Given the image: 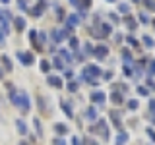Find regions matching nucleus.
I'll return each instance as SVG.
<instances>
[{
    "mask_svg": "<svg viewBox=\"0 0 155 145\" xmlns=\"http://www.w3.org/2000/svg\"><path fill=\"white\" fill-rule=\"evenodd\" d=\"M16 106L21 108V112H29V108H31V103H29V95L27 93H18V103Z\"/></svg>",
    "mask_w": 155,
    "mask_h": 145,
    "instance_id": "1",
    "label": "nucleus"
},
{
    "mask_svg": "<svg viewBox=\"0 0 155 145\" xmlns=\"http://www.w3.org/2000/svg\"><path fill=\"white\" fill-rule=\"evenodd\" d=\"M18 58L23 62V66H31L33 62H35V56H33L31 52H18Z\"/></svg>",
    "mask_w": 155,
    "mask_h": 145,
    "instance_id": "2",
    "label": "nucleus"
},
{
    "mask_svg": "<svg viewBox=\"0 0 155 145\" xmlns=\"http://www.w3.org/2000/svg\"><path fill=\"white\" fill-rule=\"evenodd\" d=\"M91 132H99V134H103V137H109V130H107V122H105V120H99L95 128H91Z\"/></svg>",
    "mask_w": 155,
    "mask_h": 145,
    "instance_id": "3",
    "label": "nucleus"
},
{
    "mask_svg": "<svg viewBox=\"0 0 155 145\" xmlns=\"http://www.w3.org/2000/svg\"><path fill=\"white\" fill-rule=\"evenodd\" d=\"M68 35H70V31H68V29H62V31H52V41L60 43V41H64V39H68Z\"/></svg>",
    "mask_w": 155,
    "mask_h": 145,
    "instance_id": "4",
    "label": "nucleus"
},
{
    "mask_svg": "<svg viewBox=\"0 0 155 145\" xmlns=\"http://www.w3.org/2000/svg\"><path fill=\"white\" fill-rule=\"evenodd\" d=\"M107 54H109V48L103 47V45H101V47H97V48H93V56H95V58H99V60H103V58H105Z\"/></svg>",
    "mask_w": 155,
    "mask_h": 145,
    "instance_id": "5",
    "label": "nucleus"
},
{
    "mask_svg": "<svg viewBox=\"0 0 155 145\" xmlns=\"http://www.w3.org/2000/svg\"><path fill=\"white\" fill-rule=\"evenodd\" d=\"M91 97V103H105V93H103V91H95V93H91L89 95Z\"/></svg>",
    "mask_w": 155,
    "mask_h": 145,
    "instance_id": "6",
    "label": "nucleus"
},
{
    "mask_svg": "<svg viewBox=\"0 0 155 145\" xmlns=\"http://www.w3.org/2000/svg\"><path fill=\"white\" fill-rule=\"evenodd\" d=\"M78 23H80V18H78L76 14H72V16H68V19H66V25H68V31H70L72 27H76Z\"/></svg>",
    "mask_w": 155,
    "mask_h": 145,
    "instance_id": "7",
    "label": "nucleus"
},
{
    "mask_svg": "<svg viewBox=\"0 0 155 145\" xmlns=\"http://www.w3.org/2000/svg\"><path fill=\"white\" fill-rule=\"evenodd\" d=\"M47 81H48V85H52V87H58V89L62 87V79L58 76H48Z\"/></svg>",
    "mask_w": 155,
    "mask_h": 145,
    "instance_id": "8",
    "label": "nucleus"
},
{
    "mask_svg": "<svg viewBox=\"0 0 155 145\" xmlns=\"http://www.w3.org/2000/svg\"><path fill=\"white\" fill-rule=\"evenodd\" d=\"M43 10H45V2H39L35 8H31V16H35V18H39L43 14Z\"/></svg>",
    "mask_w": 155,
    "mask_h": 145,
    "instance_id": "9",
    "label": "nucleus"
},
{
    "mask_svg": "<svg viewBox=\"0 0 155 145\" xmlns=\"http://www.w3.org/2000/svg\"><path fill=\"white\" fill-rule=\"evenodd\" d=\"M122 60L126 62V66H132V54H130L128 48H124V50H122Z\"/></svg>",
    "mask_w": 155,
    "mask_h": 145,
    "instance_id": "10",
    "label": "nucleus"
},
{
    "mask_svg": "<svg viewBox=\"0 0 155 145\" xmlns=\"http://www.w3.org/2000/svg\"><path fill=\"white\" fill-rule=\"evenodd\" d=\"M110 118H113V122H114V126L116 128H122V122H120V118H118V112H116V110H110Z\"/></svg>",
    "mask_w": 155,
    "mask_h": 145,
    "instance_id": "11",
    "label": "nucleus"
},
{
    "mask_svg": "<svg viewBox=\"0 0 155 145\" xmlns=\"http://www.w3.org/2000/svg\"><path fill=\"white\" fill-rule=\"evenodd\" d=\"M14 23H16L18 31H23V29H25V19H23V18H16V19H14Z\"/></svg>",
    "mask_w": 155,
    "mask_h": 145,
    "instance_id": "12",
    "label": "nucleus"
},
{
    "mask_svg": "<svg viewBox=\"0 0 155 145\" xmlns=\"http://www.w3.org/2000/svg\"><path fill=\"white\" fill-rule=\"evenodd\" d=\"M16 126H18V132L21 134V135H23V134H27V124L23 122V120H18V122H16Z\"/></svg>",
    "mask_w": 155,
    "mask_h": 145,
    "instance_id": "13",
    "label": "nucleus"
},
{
    "mask_svg": "<svg viewBox=\"0 0 155 145\" xmlns=\"http://www.w3.org/2000/svg\"><path fill=\"white\" fill-rule=\"evenodd\" d=\"M110 33H113V27H110L109 23H103V25H101V35L107 37V35H110Z\"/></svg>",
    "mask_w": 155,
    "mask_h": 145,
    "instance_id": "14",
    "label": "nucleus"
},
{
    "mask_svg": "<svg viewBox=\"0 0 155 145\" xmlns=\"http://www.w3.org/2000/svg\"><path fill=\"white\" fill-rule=\"evenodd\" d=\"M110 101H113L114 105H122L124 103V99H122V95H120V93H113V95H110Z\"/></svg>",
    "mask_w": 155,
    "mask_h": 145,
    "instance_id": "15",
    "label": "nucleus"
},
{
    "mask_svg": "<svg viewBox=\"0 0 155 145\" xmlns=\"http://www.w3.org/2000/svg\"><path fill=\"white\" fill-rule=\"evenodd\" d=\"M142 41H143V45L147 47V48H153V47H155V41H153L151 37H147V35H143V37H142Z\"/></svg>",
    "mask_w": 155,
    "mask_h": 145,
    "instance_id": "16",
    "label": "nucleus"
},
{
    "mask_svg": "<svg viewBox=\"0 0 155 145\" xmlns=\"http://www.w3.org/2000/svg\"><path fill=\"white\" fill-rule=\"evenodd\" d=\"M62 108H64V112H66V116L68 118H72V116H74V112H72V106L66 103V101H62Z\"/></svg>",
    "mask_w": 155,
    "mask_h": 145,
    "instance_id": "17",
    "label": "nucleus"
},
{
    "mask_svg": "<svg viewBox=\"0 0 155 145\" xmlns=\"http://www.w3.org/2000/svg\"><path fill=\"white\" fill-rule=\"evenodd\" d=\"M116 141H118V145L126 143V141H128V134H126V132H120V134H118V137H116Z\"/></svg>",
    "mask_w": 155,
    "mask_h": 145,
    "instance_id": "18",
    "label": "nucleus"
},
{
    "mask_svg": "<svg viewBox=\"0 0 155 145\" xmlns=\"http://www.w3.org/2000/svg\"><path fill=\"white\" fill-rule=\"evenodd\" d=\"M87 118H89V120H95L97 118V108H95V106L87 108Z\"/></svg>",
    "mask_w": 155,
    "mask_h": 145,
    "instance_id": "19",
    "label": "nucleus"
},
{
    "mask_svg": "<svg viewBox=\"0 0 155 145\" xmlns=\"http://www.w3.org/2000/svg\"><path fill=\"white\" fill-rule=\"evenodd\" d=\"M143 2V6L147 8V10H151V12H155V0H142Z\"/></svg>",
    "mask_w": 155,
    "mask_h": 145,
    "instance_id": "20",
    "label": "nucleus"
},
{
    "mask_svg": "<svg viewBox=\"0 0 155 145\" xmlns=\"http://www.w3.org/2000/svg\"><path fill=\"white\" fill-rule=\"evenodd\" d=\"M52 66L58 68V70H62V68H64V62H62V58H60V56H56V58H54V62H52Z\"/></svg>",
    "mask_w": 155,
    "mask_h": 145,
    "instance_id": "21",
    "label": "nucleus"
},
{
    "mask_svg": "<svg viewBox=\"0 0 155 145\" xmlns=\"http://www.w3.org/2000/svg\"><path fill=\"white\" fill-rule=\"evenodd\" d=\"M124 21H126V25H128V29H136V21H134V19L130 18V16H126V18H124Z\"/></svg>",
    "mask_w": 155,
    "mask_h": 145,
    "instance_id": "22",
    "label": "nucleus"
},
{
    "mask_svg": "<svg viewBox=\"0 0 155 145\" xmlns=\"http://www.w3.org/2000/svg\"><path fill=\"white\" fill-rule=\"evenodd\" d=\"M54 130H56V132H58V134H62V135H64V134L68 132V128H66V126H64V124H56V126H54Z\"/></svg>",
    "mask_w": 155,
    "mask_h": 145,
    "instance_id": "23",
    "label": "nucleus"
},
{
    "mask_svg": "<svg viewBox=\"0 0 155 145\" xmlns=\"http://www.w3.org/2000/svg\"><path fill=\"white\" fill-rule=\"evenodd\" d=\"M70 47H72V50H78V47H80V41H78L76 37H70Z\"/></svg>",
    "mask_w": 155,
    "mask_h": 145,
    "instance_id": "24",
    "label": "nucleus"
},
{
    "mask_svg": "<svg viewBox=\"0 0 155 145\" xmlns=\"http://www.w3.org/2000/svg\"><path fill=\"white\" fill-rule=\"evenodd\" d=\"M2 62H4V66H6V70H12V60H10L6 54H2Z\"/></svg>",
    "mask_w": 155,
    "mask_h": 145,
    "instance_id": "25",
    "label": "nucleus"
},
{
    "mask_svg": "<svg viewBox=\"0 0 155 145\" xmlns=\"http://www.w3.org/2000/svg\"><path fill=\"white\" fill-rule=\"evenodd\" d=\"M138 106H140V103H138L136 99H130V101H128V108H130V110H136Z\"/></svg>",
    "mask_w": 155,
    "mask_h": 145,
    "instance_id": "26",
    "label": "nucleus"
},
{
    "mask_svg": "<svg viewBox=\"0 0 155 145\" xmlns=\"http://www.w3.org/2000/svg\"><path fill=\"white\" fill-rule=\"evenodd\" d=\"M60 58H64L66 62H72V54L68 50H60Z\"/></svg>",
    "mask_w": 155,
    "mask_h": 145,
    "instance_id": "27",
    "label": "nucleus"
},
{
    "mask_svg": "<svg viewBox=\"0 0 155 145\" xmlns=\"http://www.w3.org/2000/svg\"><path fill=\"white\" fill-rule=\"evenodd\" d=\"M29 39H31V43L39 48V45H37V31H31V33H29Z\"/></svg>",
    "mask_w": 155,
    "mask_h": 145,
    "instance_id": "28",
    "label": "nucleus"
},
{
    "mask_svg": "<svg viewBox=\"0 0 155 145\" xmlns=\"http://www.w3.org/2000/svg\"><path fill=\"white\" fill-rule=\"evenodd\" d=\"M48 70H51V64H48L47 60H43L41 62V72H48Z\"/></svg>",
    "mask_w": 155,
    "mask_h": 145,
    "instance_id": "29",
    "label": "nucleus"
},
{
    "mask_svg": "<svg viewBox=\"0 0 155 145\" xmlns=\"http://www.w3.org/2000/svg\"><path fill=\"white\" fill-rule=\"evenodd\" d=\"M33 124H35V130H37V134L41 135V134H43V130H41V122H39V118H35V120H33Z\"/></svg>",
    "mask_w": 155,
    "mask_h": 145,
    "instance_id": "30",
    "label": "nucleus"
},
{
    "mask_svg": "<svg viewBox=\"0 0 155 145\" xmlns=\"http://www.w3.org/2000/svg\"><path fill=\"white\" fill-rule=\"evenodd\" d=\"M138 18H140V21H142V23H147V21H149L147 14H143V12H140V16H138Z\"/></svg>",
    "mask_w": 155,
    "mask_h": 145,
    "instance_id": "31",
    "label": "nucleus"
},
{
    "mask_svg": "<svg viewBox=\"0 0 155 145\" xmlns=\"http://www.w3.org/2000/svg\"><path fill=\"white\" fill-rule=\"evenodd\" d=\"M68 91H70V93H76V91H78V83H74V81L68 83Z\"/></svg>",
    "mask_w": 155,
    "mask_h": 145,
    "instance_id": "32",
    "label": "nucleus"
},
{
    "mask_svg": "<svg viewBox=\"0 0 155 145\" xmlns=\"http://www.w3.org/2000/svg\"><path fill=\"white\" fill-rule=\"evenodd\" d=\"M118 10H120L122 14H128V12H130V6H128V4H120V6H118Z\"/></svg>",
    "mask_w": 155,
    "mask_h": 145,
    "instance_id": "33",
    "label": "nucleus"
},
{
    "mask_svg": "<svg viewBox=\"0 0 155 145\" xmlns=\"http://www.w3.org/2000/svg\"><path fill=\"white\" fill-rule=\"evenodd\" d=\"M147 72H149V76H155V62H151V64H149Z\"/></svg>",
    "mask_w": 155,
    "mask_h": 145,
    "instance_id": "34",
    "label": "nucleus"
},
{
    "mask_svg": "<svg viewBox=\"0 0 155 145\" xmlns=\"http://www.w3.org/2000/svg\"><path fill=\"white\" fill-rule=\"evenodd\" d=\"M149 110H151V114H155V99L149 101Z\"/></svg>",
    "mask_w": 155,
    "mask_h": 145,
    "instance_id": "35",
    "label": "nucleus"
},
{
    "mask_svg": "<svg viewBox=\"0 0 155 145\" xmlns=\"http://www.w3.org/2000/svg\"><path fill=\"white\" fill-rule=\"evenodd\" d=\"M138 93L142 97H145V95H147V89H145V87H138Z\"/></svg>",
    "mask_w": 155,
    "mask_h": 145,
    "instance_id": "36",
    "label": "nucleus"
},
{
    "mask_svg": "<svg viewBox=\"0 0 155 145\" xmlns=\"http://www.w3.org/2000/svg\"><path fill=\"white\" fill-rule=\"evenodd\" d=\"M4 35H6V31L0 27V45H4Z\"/></svg>",
    "mask_w": 155,
    "mask_h": 145,
    "instance_id": "37",
    "label": "nucleus"
},
{
    "mask_svg": "<svg viewBox=\"0 0 155 145\" xmlns=\"http://www.w3.org/2000/svg\"><path fill=\"white\" fill-rule=\"evenodd\" d=\"M18 6L21 8V10H25L27 8V4H25V0H18Z\"/></svg>",
    "mask_w": 155,
    "mask_h": 145,
    "instance_id": "38",
    "label": "nucleus"
},
{
    "mask_svg": "<svg viewBox=\"0 0 155 145\" xmlns=\"http://www.w3.org/2000/svg\"><path fill=\"white\" fill-rule=\"evenodd\" d=\"M72 145H84V143H81L80 137H74V139H72Z\"/></svg>",
    "mask_w": 155,
    "mask_h": 145,
    "instance_id": "39",
    "label": "nucleus"
},
{
    "mask_svg": "<svg viewBox=\"0 0 155 145\" xmlns=\"http://www.w3.org/2000/svg\"><path fill=\"white\" fill-rule=\"evenodd\" d=\"M128 43H130L132 47H138V41H136V39H132V37H128Z\"/></svg>",
    "mask_w": 155,
    "mask_h": 145,
    "instance_id": "40",
    "label": "nucleus"
},
{
    "mask_svg": "<svg viewBox=\"0 0 155 145\" xmlns=\"http://www.w3.org/2000/svg\"><path fill=\"white\" fill-rule=\"evenodd\" d=\"M147 134H149V137H151V139H153V141H155V132H153V130H151V128H147Z\"/></svg>",
    "mask_w": 155,
    "mask_h": 145,
    "instance_id": "41",
    "label": "nucleus"
},
{
    "mask_svg": "<svg viewBox=\"0 0 155 145\" xmlns=\"http://www.w3.org/2000/svg\"><path fill=\"white\" fill-rule=\"evenodd\" d=\"M54 145H66V141H64V139H60V137H58V139H54Z\"/></svg>",
    "mask_w": 155,
    "mask_h": 145,
    "instance_id": "42",
    "label": "nucleus"
},
{
    "mask_svg": "<svg viewBox=\"0 0 155 145\" xmlns=\"http://www.w3.org/2000/svg\"><path fill=\"white\" fill-rule=\"evenodd\" d=\"M110 19H113V23H116V21H118V16H116V14H110V16H109Z\"/></svg>",
    "mask_w": 155,
    "mask_h": 145,
    "instance_id": "43",
    "label": "nucleus"
},
{
    "mask_svg": "<svg viewBox=\"0 0 155 145\" xmlns=\"http://www.w3.org/2000/svg\"><path fill=\"white\" fill-rule=\"evenodd\" d=\"M124 74H126V76H130V74H132V70H130V66H124Z\"/></svg>",
    "mask_w": 155,
    "mask_h": 145,
    "instance_id": "44",
    "label": "nucleus"
},
{
    "mask_svg": "<svg viewBox=\"0 0 155 145\" xmlns=\"http://www.w3.org/2000/svg\"><path fill=\"white\" fill-rule=\"evenodd\" d=\"M103 76H105V79H110V77H113V72H105Z\"/></svg>",
    "mask_w": 155,
    "mask_h": 145,
    "instance_id": "45",
    "label": "nucleus"
},
{
    "mask_svg": "<svg viewBox=\"0 0 155 145\" xmlns=\"http://www.w3.org/2000/svg\"><path fill=\"white\" fill-rule=\"evenodd\" d=\"M147 87H149V89H155V83H153L151 79H147Z\"/></svg>",
    "mask_w": 155,
    "mask_h": 145,
    "instance_id": "46",
    "label": "nucleus"
},
{
    "mask_svg": "<svg viewBox=\"0 0 155 145\" xmlns=\"http://www.w3.org/2000/svg\"><path fill=\"white\" fill-rule=\"evenodd\" d=\"M0 2H2V4H8V2H10V0H0Z\"/></svg>",
    "mask_w": 155,
    "mask_h": 145,
    "instance_id": "47",
    "label": "nucleus"
},
{
    "mask_svg": "<svg viewBox=\"0 0 155 145\" xmlns=\"http://www.w3.org/2000/svg\"><path fill=\"white\" fill-rule=\"evenodd\" d=\"M132 2H136V4H140V0H132Z\"/></svg>",
    "mask_w": 155,
    "mask_h": 145,
    "instance_id": "48",
    "label": "nucleus"
},
{
    "mask_svg": "<svg viewBox=\"0 0 155 145\" xmlns=\"http://www.w3.org/2000/svg\"><path fill=\"white\" fill-rule=\"evenodd\" d=\"M19 145H27V143H23V141H21V143H19Z\"/></svg>",
    "mask_w": 155,
    "mask_h": 145,
    "instance_id": "49",
    "label": "nucleus"
},
{
    "mask_svg": "<svg viewBox=\"0 0 155 145\" xmlns=\"http://www.w3.org/2000/svg\"><path fill=\"white\" fill-rule=\"evenodd\" d=\"M0 77H2V70H0Z\"/></svg>",
    "mask_w": 155,
    "mask_h": 145,
    "instance_id": "50",
    "label": "nucleus"
},
{
    "mask_svg": "<svg viewBox=\"0 0 155 145\" xmlns=\"http://www.w3.org/2000/svg\"><path fill=\"white\" fill-rule=\"evenodd\" d=\"M153 27H155V19H153Z\"/></svg>",
    "mask_w": 155,
    "mask_h": 145,
    "instance_id": "51",
    "label": "nucleus"
},
{
    "mask_svg": "<svg viewBox=\"0 0 155 145\" xmlns=\"http://www.w3.org/2000/svg\"><path fill=\"white\" fill-rule=\"evenodd\" d=\"M109 2H114V0H109Z\"/></svg>",
    "mask_w": 155,
    "mask_h": 145,
    "instance_id": "52",
    "label": "nucleus"
}]
</instances>
